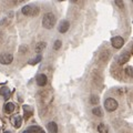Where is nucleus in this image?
<instances>
[{
	"label": "nucleus",
	"mask_w": 133,
	"mask_h": 133,
	"mask_svg": "<svg viewBox=\"0 0 133 133\" xmlns=\"http://www.w3.org/2000/svg\"><path fill=\"white\" fill-rule=\"evenodd\" d=\"M56 16L52 12H48L42 18V27L45 29H52L56 24Z\"/></svg>",
	"instance_id": "f257e3e1"
},
{
	"label": "nucleus",
	"mask_w": 133,
	"mask_h": 133,
	"mask_svg": "<svg viewBox=\"0 0 133 133\" xmlns=\"http://www.w3.org/2000/svg\"><path fill=\"white\" fill-rule=\"evenodd\" d=\"M22 14L24 16H28V17H36L37 15L39 14V8L36 7V6H32V5H27L22 7Z\"/></svg>",
	"instance_id": "f03ea898"
},
{
	"label": "nucleus",
	"mask_w": 133,
	"mask_h": 133,
	"mask_svg": "<svg viewBox=\"0 0 133 133\" xmlns=\"http://www.w3.org/2000/svg\"><path fill=\"white\" fill-rule=\"evenodd\" d=\"M118 105H119L118 101L113 98H108L104 101V108H105V110L109 111V112L115 111L116 109H118Z\"/></svg>",
	"instance_id": "7ed1b4c3"
},
{
	"label": "nucleus",
	"mask_w": 133,
	"mask_h": 133,
	"mask_svg": "<svg viewBox=\"0 0 133 133\" xmlns=\"http://www.w3.org/2000/svg\"><path fill=\"white\" fill-rule=\"evenodd\" d=\"M111 44H112V47L115 48V49H121L124 44V40H123L122 37L116 36V37H113V38L111 39Z\"/></svg>",
	"instance_id": "20e7f679"
},
{
	"label": "nucleus",
	"mask_w": 133,
	"mask_h": 133,
	"mask_svg": "<svg viewBox=\"0 0 133 133\" xmlns=\"http://www.w3.org/2000/svg\"><path fill=\"white\" fill-rule=\"evenodd\" d=\"M12 60H14V56L10 55V53H1L0 55V63L1 64L8 65L11 63Z\"/></svg>",
	"instance_id": "39448f33"
},
{
	"label": "nucleus",
	"mask_w": 133,
	"mask_h": 133,
	"mask_svg": "<svg viewBox=\"0 0 133 133\" xmlns=\"http://www.w3.org/2000/svg\"><path fill=\"white\" fill-rule=\"evenodd\" d=\"M36 81H37V84H38L39 87H44L45 84H47V82H48V79H47V76L45 74H39L38 77H37L36 79Z\"/></svg>",
	"instance_id": "423d86ee"
},
{
	"label": "nucleus",
	"mask_w": 133,
	"mask_h": 133,
	"mask_svg": "<svg viewBox=\"0 0 133 133\" xmlns=\"http://www.w3.org/2000/svg\"><path fill=\"white\" fill-rule=\"evenodd\" d=\"M11 123H12V125H14L15 128H20L21 127V124H22V118L19 114L15 115L14 118L11 119Z\"/></svg>",
	"instance_id": "0eeeda50"
},
{
	"label": "nucleus",
	"mask_w": 133,
	"mask_h": 133,
	"mask_svg": "<svg viewBox=\"0 0 133 133\" xmlns=\"http://www.w3.org/2000/svg\"><path fill=\"white\" fill-rule=\"evenodd\" d=\"M69 27H70L69 21H66V20H63V21H61V22H60L59 32H61V33H65L66 31L69 30Z\"/></svg>",
	"instance_id": "6e6552de"
},
{
	"label": "nucleus",
	"mask_w": 133,
	"mask_h": 133,
	"mask_svg": "<svg viewBox=\"0 0 133 133\" xmlns=\"http://www.w3.org/2000/svg\"><path fill=\"white\" fill-rule=\"evenodd\" d=\"M47 129H48L49 133H57V132H58V125H57V123L53 122V121H51V122L48 123Z\"/></svg>",
	"instance_id": "1a4fd4ad"
},
{
	"label": "nucleus",
	"mask_w": 133,
	"mask_h": 133,
	"mask_svg": "<svg viewBox=\"0 0 133 133\" xmlns=\"http://www.w3.org/2000/svg\"><path fill=\"white\" fill-rule=\"evenodd\" d=\"M129 60H130V55H129V53H123L122 56L119 57V61L118 62H119L120 64H124Z\"/></svg>",
	"instance_id": "9d476101"
},
{
	"label": "nucleus",
	"mask_w": 133,
	"mask_h": 133,
	"mask_svg": "<svg viewBox=\"0 0 133 133\" xmlns=\"http://www.w3.org/2000/svg\"><path fill=\"white\" fill-rule=\"evenodd\" d=\"M5 111L6 113H12L15 111V104L12 102H7L5 104Z\"/></svg>",
	"instance_id": "9b49d317"
},
{
	"label": "nucleus",
	"mask_w": 133,
	"mask_h": 133,
	"mask_svg": "<svg viewBox=\"0 0 133 133\" xmlns=\"http://www.w3.org/2000/svg\"><path fill=\"white\" fill-rule=\"evenodd\" d=\"M45 47H47V43H45L44 41H40V42H38L36 45V52L40 53L41 51H43V49H45Z\"/></svg>",
	"instance_id": "f8f14e48"
},
{
	"label": "nucleus",
	"mask_w": 133,
	"mask_h": 133,
	"mask_svg": "<svg viewBox=\"0 0 133 133\" xmlns=\"http://www.w3.org/2000/svg\"><path fill=\"white\" fill-rule=\"evenodd\" d=\"M98 131H99V133H109L108 127L104 125L103 123H101V124H99V125H98Z\"/></svg>",
	"instance_id": "ddd939ff"
},
{
	"label": "nucleus",
	"mask_w": 133,
	"mask_h": 133,
	"mask_svg": "<svg viewBox=\"0 0 133 133\" xmlns=\"http://www.w3.org/2000/svg\"><path fill=\"white\" fill-rule=\"evenodd\" d=\"M37 131H41V129L39 128V127H30L29 129H27L26 131H23L22 133H36Z\"/></svg>",
	"instance_id": "4468645a"
},
{
	"label": "nucleus",
	"mask_w": 133,
	"mask_h": 133,
	"mask_svg": "<svg viewBox=\"0 0 133 133\" xmlns=\"http://www.w3.org/2000/svg\"><path fill=\"white\" fill-rule=\"evenodd\" d=\"M0 93H1V94L3 95V97H5V98L7 99V98H8V97H9V95H10V90L8 89L7 87H5V88L0 89Z\"/></svg>",
	"instance_id": "2eb2a0df"
},
{
	"label": "nucleus",
	"mask_w": 133,
	"mask_h": 133,
	"mask_svg": "<svg viewBox=\"0 0 133 133\" xmlns=\"http://www.w3.org/2000/svg\"><path fill=\"white\" fill-rule=\"evenodd\" d=\"M92 113H93L94 115H97V116H102V110H101V108L95 107L94 109L92 110Z\"/></svg>",
	"instance_id": "dca6fc26"
},
{
	"label": "nucleus",
	"mask_w": 133,
	"mask_h": 133,
	"mask_svg": "<svg viewBox=\"0 0 133 133\" xmlns=\"http://www.w3.org/2000/svg\"><path fill=\"white\" fill-rule=\"evenodd\" d=\"M41 59H42V57H41L40 55H39V56H37V58H35V59H32V61H30V64L39 63V62L41 61Z\"/></svg>",
	"instance_id": "f3484780"
},
{
	"label": "nucleus",
	"mask_w": 133,
	"mask_h": 133,
	"mask_svg": "<svg viewBox=\"0 0 133 133\" xmlns=\"http://www.w3.org/2000/svg\"><path fill=\"white\" fill-rule=\"evenodd\" d=\"M114 2H115V5L120 8V9H123V8H124V2H123V0H114Z\"/></svg>",
	"instance_id": "a211bd4d"
},
{
	"label": "nucleus",
	"mask_w": 133,
	"mask_h": 133,
	"mask_svg": "<svg viewBox=\"0 0 133 133\" xmlns=\"http://www.w3.org/2000/svg\"><path fill=\"white\" fill-rule=\"evenodd\" d=\"M90 102L92 103V104H98V102H99V98H98V97H95V95H91V98H90Z\"/></svg>",
	"instance_id": "6ab92c4d"
},
{
	"label": "nucleus",
	"mask_w": 133,
	"mask_h": 133,
	"mask_svg": "<svg viewBox=\"0 0 133 133\" xmlns=\"http://www.w3.org/2000/svg\"><path fill=\"white\" fill-rule=\"evenodd\" d=\"M61 45H62L61 41L60 40H57L56 42H55V44H53V49H55V50H59L61 48Z\"/></svg>",
	"instance_id": "aec40b11"
},
{
	"label": "nucleus",
	"mask_w": 133,
	"mask_h": 133,
	"mask_svg": "<svg viewBox=\"0 0 133 133\" xmlns=\"http://www.w3.org/2000/svg\"><path fill=\"white\" fill-rule=\"evenodd\" d=\"M125 73L128 74L129 77H132V78H133V68H131V66L127 68V69H125Z\"/></svg>",
	"instance_id": "412c9836"
},
{
	"label": "nucleus",
	"mask_w": 133,
	"mask_h": 133,
	"mask_svg": "<svg viewBox=\"0 0 133 133\" xmlns=\"http://www.w3.org/2000/svg\"><path fill=\"white\" fill-rule=\"evenodd\" d=\"M19 51L22 53V55H24L27 51H28V47H26V45H21V47L19 48Z\"/></svg>",
	"instance_id": "4be33fe9"
},
{
	"label": "nucleus",
	"mask_w": 133,
	"mask_h": 133,
	"mask_svg": "<svg viewBox=\"0 0 133 133\" xmlns=\"http://www.w3.org/2000/svg\"><path fill=\"white\" fill-rule=\"evenodd\" d=\"M2 40H3V32L0 31V43L2 42Z\"/></svg>",
	"instance_id": "5701e85b"
},
{
	"label": "nucleus",
	"mask_w": 133,
	"mask_h": 133,
	"mask_svg": "<svg viewBox=\"0 0 133 133\" xmlns=\"http://www.w3.org/2000/svg\"><path fill=\"white\" fill-rule=\"evenodd\" d=\"M71 1H72V2H77V1H78V0H71Z\"/></svg>",
	"instance_id": "b1692460"
},
{
	"label": "nucleus",
	"mask_w": 133,
	"mask_h": 133,
	"mask_svg": "<svg viewBox=\"0 0 133 133\" xmlns=\"http://www.w3.org/2000/svg\"><path fill=\"white\" fill-rule=\"evenodd\" d=\"M18 1H19V2H21V1H24V0H18Z\"/></svg>",
	"instance_id": "393cba45"
},
{
	"label": "nucleus",
	"mask_w": 133,
	"mask_h": 133,
	"mask_svg": "<svg viewBox=\"0 0 133 133\" xmlns=\"http://www.w3.org/2000/svg\"><path fill=\"white\" fill-rule=\"evenodd\" d=\"M40 133H44V131H42V130H41V131H40Z\"/></svg>",
	"instance_id": "a878e982"
},
{
	"label": "nucleus",
	"mask_w": 133,
	"mask_h": 133,
	"mask_svg": "<svg viewBox=\"0 0 133 133\" xmlns=\"http://www.w3.org/2000/svg\"><path fill=\"white\" fill-rule=\"evenodd\" d=\"M58 1H64V0H58Z\"/></svg>",
	"instance_id": "bb28decb"
},
{
	"label": "nucleus",
	"mask_w": 133,
	"mask_h": 133,
	"mask_svg": "<svg viewBox=\"0 0 133 133\" xmlns=\"http://www.w3.org/2000/svg\"><path fill=\"white\" fill-rule=\"evenodd\" d=\"M132 1H133V0H132Z\"/></svg>",
	"instance_id": "cd10ccee"
}]
</instances>
